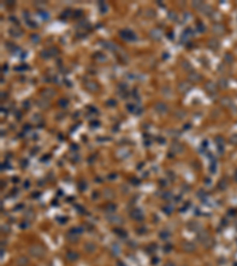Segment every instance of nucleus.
I'll list each match as a JSON object with an SVG mask.
<instances>
[{
    "label": "nucleus",
    "instance_id": "33",
    "mask_svg": "<svg viewBox=\"0 0 237 266\" xmlns=\"http://www.w3.org/2000/svg\"><path fill=\"white\" fill-rule=\"evenodd\" d=\"M23 107H24L25 109H30V102H29V101H25V102L23 103Z\"/></svg>",
    "mask_w": 237,
    "mask_h": 266
},
{
    "label": "nucleus",
    "instance_id": "37",
    "mask_svg": "<svg viewBox=\"0 0 237 266\" xmlns=\"http://www.w3.org/2000/svg\"><path fill=\"white\" fill-rule=\"evenodd\" d=\"M172 148H173V149H179V150H181V149H183V147H180V146H179L178 143L173 144V147H172Z\"/></svg>",
    "mask_w": 237,
    "mask_h": 266
},
{
    "label": "nucleus",
    "instance_id": "20",
    "mask_svg": "<svg viewBox=\"0 0 237 266\" xmlns=\"http://www.w3.org/2000/svg\"><path fill=\"white\" fill-rule=\"evenodd\" d=\"M174 116L177 117L178 119H181V118H184V117L186 116V113H185L184 110H177V111L174 113Z\"/></svg>",
    "mask_w": 237,
    "mask_h": 266
},
{
    "label": "nucleus",
    "instance_id": "16",
    "mask_svg": "<svg viewBox=\"0 0 237 266\" xmlns=\"http://www.w3.org/2000/svg\"><path fill=\"white\" fill-rule=\"evenodd\" d=\"M58 105L60 108H66V107L69 105V99H66V98H60L58 101Z\"/></svg>",
    "mask_w": 237,
    "mask_h": 266
},
{
    "label": "nucleus",
    "instance_id": "26",
    "mask_svg": "<svg viewBox=\"0 0 237 266\" xmlns=\"http://www.w3.org/2000/svg\"><path fill=\"white\" fill-rule=\"evenodd\" d=\"M135 108H137V105H134V104H127V110L131 113L135 111Z\"/></svg>",
    "mask_w": 237,
    "mask_h": 266
},
{
    "label": "nucleus",
    "instance_id": "19",
    "mask_svg": "<svg viewBox=\"0 0 237 266\" xmlns=\"http://www.w3.org/2000/svg\"><path fill=\"white\" fill-rule=\"evenodd\" d=\"M94 57L96 60H99V62H106V56L103 55V53H101V52H97V53H95L94 55Z\"/></svg>",
    "mask_w": 237,
    "mask_h": 266
},
{
    "label": "nucleus",
    "instance_id": "11",
    "mask_svg": "<svg viewBox=\"0 0 237 266\" xmlns=\"http://www.w3.org/2000/svg\"><path fill=\"white\" fill-rule=\"evenodd\" d=\"M208 46H209L211 50H217L218 47H219V43H218L217 39L212 38L208 41Z\"/></svg>",
    "mask_w": 237,
    "mask_h": 266
},
{
    "label": "nucleus",
    "instance_id": "27",
    "mask_svg": "<svg viewBox=\"0 0 237 266\" xmlns=\"http://www.w3.org/2000/svg\"><path fill=\"white\" fill-rule=\"evenodd\" d=\"M50 53H51L52 57H54V56H57V55H58V50H57L56 47H51V49H50Z\"/></svg>",
    "mask_w": 237,
    "mask_h": 266
},
{
    "label": "nucleus",
    "instance_id": "10",
    "mask_svg": "<svg viewBox=\"0 0 237 266\" xmlns=\"http://www.w3.org/2000/svg\"><path fill=\"white\" fill-rule=\"evenodd\" d=\"M204 88H205V90L208 91V92H210V94H212V92H215L216 91V85L212 83V82H206L205 83V85H204Z\"/></svg>",
    "mask_w": 237,
    "mask_h": 266
},
{
    "label": "nucleus",
    "instance_id": "25",
    "mask_svg": "<svg viewBox=\"0 0 237 266\" xmlns=\"http://www.w3.org/2000/svg\"><path fill=\"white\" fill-rule=\"evenodd\" d=\"M31 40H32V43H39V36L38 35H32L31 36Z\"/></svg>",
    "mask_w": 237,
    "mask_h": 266
},
{
    "label": "nucleus",
    "instance_id": "15",
    "mask_svg": "<svg viewBox=\"0 0 237 266\" xmlns=\"http://www.w3.org/2000/svg\"><path fill=\"white\" fill-rule=\"evenodd\" d=\"M161 92H162V95L165 96V97H172V90L170 89V86H164L162 89H161Z\"/></svg>",
    "mask_w": 237,
    "mask_h": 266
},
{
    "label": "nucleus",
    "instance_id": "30",
    "mask_svg": "<svg viewBox=\"0 0 237 266\" xmlns=\"http://www.w3.org/2000/svg\"><path fill=\"white\" fill-rule=\"evenodd\" d=\"M226 80L225 79H219V86L220 88H226Z\"/></svg>",
    "mask_w": 237,
    "mask_h": 266
},
{
    "label": "nucleus",
    "instance_id": "5",
    "mask_svg": "<svg viewBox=\"0 0 237 266\" xmlns=\"http://www.w3.org/2000/svg\"><path fill=\"white\" fill-rule=\"evenodd\" d=\"M149 37L153 40H160L161 37H162V32L159 29H152L149 31Z\"/></svg>",
    "mask_w": 237,
    "mask_h": 266
},
{
    "label": "nucleus",
    "instance_id": "35",
    "mask_svg": "<svg viewBox=\"0 0 237 266\" xmlns=\"http://www.w3.org/2000/svg\"><path fill=\"white\" fill-rule=\"evenodd\" d=\"M185 248H186V251H192V249H193V247H192V245H191V244H186V245H185Z\"/></svg>",
    "mask_w": 237,
    "mask_h": 266
},
{
    "label": "nucleus",
    "instance_id": "18",
    "mask_svg": "<svg viewBox=\"0 0 237 266\" xmlns=\"http://www.w3.org/2000/svg\"><path fill=\"white\" fill-rule=\"evenodd\" d=\"M203 6H204V2H203V1H193V2H192V7H195L198 11H200V8H202Z\"/></svg>",
    "mask_w": 237,
    "mask_h": 266
},
{
    "label": "nucleus",
    "instance_id": "22",
    "mask_svg": "<svg viewBox=\"0 0 237 266\" xmlns=\"http://www.w3.org/2000/svg\"><path fill=\"white\" fill-rule=\"evenodd\" d=\"M99 7H100V11L102 12V13H106L107 12V10H108V7H107V5L103 2V1H100L99 2Z\"/></svg>",
    "mask_w": 237,
    "mask_h": 266
},
{
    "label": "nucleus",
    "instance_id": "13",
    "mask_svg": "<svg viewBox=\"0 0 237 266\" xmlns=\"http://www.w3.org/2000/svg\"><path fill=\"white\" fill-rule=\"evenodd\" d=\"M10 35H11L12 37L17 38V37H20V36L23 35V32L20 31L18 27H12V29H10Z\"/></svg>",
    "mask_w": 237,
    "mask_h": 266
},
{
    "label": "nucleus",
    "instance_id": "38",
    "mask_svg": "<svg viewBox=\"0 0 237 266\" xmlns=\"http://www.w3.org/2000/svg\"><path fill=\"white\" fill-rule=\"evenodd\" d=\"M10 20H11V21H16V23H17V18H16V17H10Z\"/></svg>",
    "mask_w": 237,
    "mask_h": 266
},
{
    "label": "nucleus",
    "instance_id": "24",
    "mask_svg": "<svg viewBox=\"0 0 237 266\" xmlns=\"http://www.w3.org/2000/svg\"><path fill=\"white\" fill-rule=\"evenodd\" d=\"M181 65H183V68L185 69V70H191V64L187 62V60H185V62H181Z\"/></svg>",
    "mask_w": 237,
    "mask_h": 266
},
{
    "label": "nucleus",
    "instance_id": "8",
    "mask_svg": "<svg viewBox=\"0 0 237 266\" xmlns=\"http://www.w3.org/2000/svg\"><path fill=\"white\" fill-rule=\"evenodd\" d=\"M189 80H191V82H193V83H198V82L202 80V76H200L198 72H190Z\"/></svg>",
    "mask_w": 237,
    "mask_h": 266
},
{
    "label": "nucleus",
    "instance_id": "1",
    "mask_svg": "<svg viewBox=\"0 0 237 266\" xmlns=\"http://www.w3.org/2000/svg\"><path fill=\"white\" fill-rule=\"evenodd\" d=\"M118 35L123 40H127V41H135L138 39L137 35L132 30H121Z\"/></svg>",
    "mask_w": 237,
    "mask_h": 266
},
{
    "label": "nucleus",
    "instance_id": "6",
    "mask_svg": "<svg viewBox=\"0 0 237 266\" xmlns=\"http://www.w3.org/2000/svg\"><path fill=\"white\" fill-rule=\"evenodd\" d=\"M190 84L189 83H186V82H180L179 84H178V90H179V92H181V94H186L189 90H190Z\"/></svg>",
    "mask_w": 237,
    "mask_h": 266
},
{
    "label": "nucleus",
    "instance_id": "23",
    "mask_svg": "<svg viewBox=\"0 0 237 266\" xmlns=\"http://www.w3.org/2000/svg\"><path fill=\"white\" fill-rule=\"evenodd\" d=\"M196 29H197L198 32H204L205 31V26L202 21H197V25H196Z\"/></svg>",
    "mask_w": 237,
    "mask_h": 266
},
{
    "label": "nucleus",
    "instance_id": "9",
    "mask_svg": "<svg viewBox=\"0 0 237 266\" xmlns=\"http://www.w3.org/2000/svg\"><path fill=\"white\" fill-rule=\"evenodd\" d=\"M37 105L39 107L40 109H48L49 105H50V103H49L48 99H45V98H40V99L37 101Z\"/></svg>",
    "mask_w": 237,
    "mask_h": 266
},
{
    "label": "nucleus",
    "instance_id": "32",
    "mask_svg": "<svg viewBox=\"0 0 237 266\" xmlns=\"http://www.w3.org/2000/svg\"><path fill=\"white\" fill-rule=\"evenodd\" d=\"M27 69V65H20V66H17L16 70L17 71H21V70H26Z\"/></svg>",
    "mask_w": 237,
    "mask_h": 266
},
{
    "label": "nucleus",
    "instance_id": "39",
    "mask_svg": "<svg viewBox=\"0 0 237 266\" xmlns=\"http://www.w3.org/2000/svg\"><path fill=\"white\" fill-rule=\"evenodd\" d=\"M166 266H174V265H173V264H171V263H168V264H167Z\"/></svg>",
    "mask_w": 237,
    "mask_h": 266
},
{
    "label": "nucleus",
    "instance_id": "7",
    "mask_svg": "<svg viewBox=\"0 0 237 266\" xmlns=\"http://www.w3.org/2000/svg\"><path fill=\"white\" fill-rule=\"evenodd\" d=\"M212 32H214L215 35H217V36L223 35V33H224V26H223L222 24H215V25H212Z\"/></svg>",
    "mask_w": 237,
    "mask_h": 266
},
{
    "label": "nucleus",
    "instance_id": "12",
    "mask_svg": "<svg viewBox=\"0 0 237 266\" xmlns=\"http://www.w3.org/2000/svg\"><path fill=\"white\" fill-rule=\"evenodd\" d=\"M102 45L103 46H106L108 50H110V51H116L118 49H120V47H118V45L116 44H114V43H112V41H108V43H102Z\"/></svg>",
    "mask_w": 237,
    "mask_h": 266
},
{
    "label": "nucleus",
    "instance_id": "36",
    "mask_svg": "<svg viewBox=\"0 0 237 266\" xmlns=\"http://www.w3.org/2000/svg\"><path fill=\"white\" fill-rule=\"evenodd\" d=\"M141 113H142V109H141V108H140V107H137V108H135V114L137 115H140L141 114Z\"/></svg>",
    "mask_w": 237,
    "mask_h": 266
},
{
    "label": "nucleus",
    "instance_id": "29",
    "mask_svg": "<svg viewBox=\"0 0 237 266\" xmlns=\"http://www.w3.org/2000/svg\"><path fill=\"white\" fill-rule=\"evenodd\" d=\"M107 105H108V107H115V105H116V101L109 99V101H107Z\"/></svg>",
    "mask_w": 237,
    "mask_h": 266
},
{
    "label": "nucleus",
    "instance_id": "17",
    "mask_svg": "<svg viewBox=\"0 0 237 266\" xmlns=\"http://www.w3.org/2000/svg\"><path fill=\"white\" fill-rule=\"evenodd\" d=\"M145 16L148 17V18H154V17H155V11L152 10V8H148V10H146Z\"/></svg>",
    "mask_w": 237,
    "mask_h": 266
},
{
    "label": "nucleus",
    "instance_id": "3",
    "mask_svg": "<svg viewBox=\"0 0 237 266\" xmlns=\"http://www.w3.org/2000/svg\"><path fill=\"white\" fill-rule=\"evenodd\" d=\"M55 95H56V90H54V89H51V88H45V89L42 91V98H45V99L51 98V97H54Z\"/></svg>",
    "mask_w": 237,
    "mask_h": 266
},
{
    "label": "nucleus",
    "instance_id": "28",
    "mask_svg": "<svg viewBox=\"0 0 237 266\" xmlns=\"http://www.w3.org/2000/svg\"><path fill=\"white\" fill-rule=\"evenodd\" d=\"M168 18L172 20V21H176V20H177V14H174V12H170V13H168Z\"/></svg>",
    "mask_w": 237,
    "mask_h": 266
},
{
    "label": "nucleus",
    "instance_id": "31",
    "mask_svg": "<svg viewBox=\"0 0 237 266\" xmlns=\"http://www.w3.org/2000/svg\"><path fill=\"white\" fill-rule=\"evenodd\" d=\"M81 16H82V11H81V10H76V11L74 12V17L78 18V17H81Z\"/></svg>",
    "mask_w": 237,
    "mask_h": 266
},
{
    "label": "nucleus",
    "instance_id": "2",
    "mask_svg": "<svg viewBox=\"0 0 237 266\" xmlns=\"http://www.w3.org/2000/svg\"><path fill=\"white\" fill-rule=\"evenodd\" d=\"M154 109H155V111L160 115H164L167 113V110H168V108H167V105L165 104V103H162V102H159L155 104V107H154Z\"/></svg>",
    "mask_w": 237,
    "mask_h": 266
},
{
    "label": "nucleus",
    "instance_id": "34",
    "mask_svg": "<svg viewBox=\"0 0 237 266\" xmlns=\"http://www.w3.org/2000/svg\"><path fill=\"white\" fill-rule=\"evenodd\" d=\"M39 14H40V17H43L44 19H48V18H49V14H48V13H45L44 11H43V12H39Z\"/></svg>",
    "mask_w": 237,
    "mask_h": 266
},
{
    "label": "nucleus",
    "instance_id": "14",
    "mask_svg": "<svg viewBox=\"0 0 237 266\" xmlns=\"http://www.w3.org/2000/svg\"><path fill=\"white\" fill-rule=\"evenodd\" d=\"M200 12H202V13H204V14H206V16H209V14H211L212 8H211V6L205 5V4H204V6L200 8Z\"/></svg>",
    "mask_w": 237,
    "mask_h": 266
},
{
    "label": "nucleus",
    "instance_id": "21",
    "mask_svg": "<svg viewBox=\"0 0 237 266\" xmlns=\"http://www.w3.org/2000/svg\"><path fill=\"white\" fill-rule=\"evenodd\" d=\"M40 56L44 58V59H49V58H51V53H50V50H44V51H42L40 52Z\"/></svg>",
    "mask_w": 237,
    "mask_h": 266
},
{
    "label": "nucleus",
    "instance_id": "4",
    "mask_svg": "<svg viewBox=\"0 0 237 266\" xmlns=\"http://www.w3.org/2000/svg\"><path fill=\"white\" fill-rule=\"evenodd\" d=\"M85 89L90 92H96V91H99V84L96 82L90 80V82L85 83Z\"/></svg>",
    "mask_w": 237,
    "mask_h": 266
}]
</instances>
